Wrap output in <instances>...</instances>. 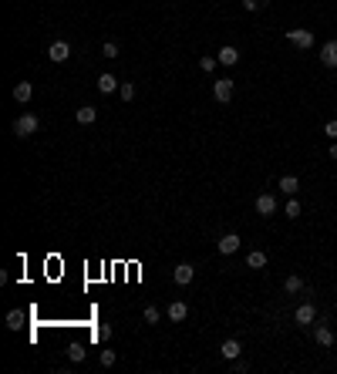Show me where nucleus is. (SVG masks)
<instances>
[{
    "mask_svg": "<svg viewBox=\"0 0 337 374\" xmlns=\"http://www.w3.org/2000/svg\"><path fill=\"white\" fill-rule=\"evenodd\" d=\"M37 128H41V118L31 115V112L21 115V118H14V135H17V138H31Z\"/></svg>",
    "mask_w": 337,
    "mask_h": 374,
    "instance_id": "f257e3e1",
    "label": "nucleus"
},
{
    "mask_svg": "<svg viewBox=\"0 0 337 374\" xmlns=\"http://www.w3.org/2000/svg\"><path fill=\"white\" fill-rule=\"evenodd\" d=\"M253 206H257V213H260V216H273V213H277V199H273L270 193L257 196V203H253Z\"/></svg>",
    "mask_w": 337,
    "mask_h": 374,
    "instance_id": "0eeeda50",
    "label": "nucleus"
},
{
    "mask_svg": "<svg viewBox=\"0 0 337 374\" xmlns=\"http://www.w3.org/2000/svg\"><path fill=\"white\" fill-rule=\"evenodd\" d=\"M246 266L249 270H263V266H267V253H263V249H253L246 256Z\"/></svg>",
    "mask_w": 337,
    "mask_h": 374,
    "instance_id": "f3484780",
    "label": "nucleus"
},
{
    "mask_svg": "<svg viewBox=\"0 0 337 374\" xmlns=\"http://www.w3.org/2000/svg\"><path fill=\"white\" fill-rule=\"evenodd\" d=\"M118 95H122L125 102H132V98H135V84H132V81H122V88H118Z\"/></svg>",
    "mask_w": 337,
    "mask_h": 374,
    "instance_id": "393cba45",
    "label": "nucleus"
},
{
    "mask_svg": "<svg viewBox=\"0 0 337 374\" xmlns=\"http://www.w3.org/2000/svg\"><path fill=\"white\" fill-rule=\"evenodd\" d=\"M314 337H317V344H320V347H330V344H334V330H330V327H324V324H317Z\"/></svg>",
    "mask_w": 337,
    "mask_h": 374,
    "instance_id": "dca6fc26",
    "label": "nucleus"
},
{
    "mask_svg": "<svg viewBox=\"0 0 337 374\" xmlns=\"http://www.w3.org/2000/svg\"><path fill=\"white\" fill-rule=\"evenodd\" d=\"M280 189H283L287 196H293L297 189H300V179H297V175H283V179H280Z\"/></svg>",
    "mask_w": 337,
    "mask_h": 374,
    "instance_id": "6ab92c4d",
    "label": "nucleus"
},
{
    "mask_svg": "<svg viewBox=\"0 0 337 374\" xmlns=\"http://www.w3.org/2000/svg\"><path fill=\"white\" fill-rule=\"evenodd\" d=\"M320 61H324V68H337V37H330L320 47Z\"/></svg>",
    "mask_w": 337,
    "mask_h": 374,
    "instance_id": "423d86ee",
    "label": "nucleus"
},
{
    "mask_svg": "<svg viewBox=\"0 0 337 374\" xmlns=\"http://www.w3.org/2000/svg\"><path fill=\"white\" fill-rule=\"evenodd\" d=\"M283 290H287V294H300V290H307V287H303V280L300 276H287V280H283Z\"/></svg>",
    "mask_w": 337,
    "mask_h": 374,
    "instance_id": "a211bd4d",
    "label": "nucleus"
},
{
    "mask_svg": "<svg viewBox=\"0 0 337 374\" xmlns=\"http://www.w3.org/2000/svg\"><path fill=\"white\" fill-rule=\"evenodd\" d=\"M216 249H219L223 256H233L236 249H239V236H236V233H226V236H219V243H216Z\"/></svg>",
    "mask_w": 337,
    "mask_h": 374,
    "instance_id": "39448f33",
    "label": "nucleus"
},
{
    "mask_svg": "<svg viewBox=\"0 0 337 374\" xmlns=\"http://www.w3.org/2000/svg\"><path fill=\"white\" fill-rule=\"evenodd\" d=\"M95 337H98V340H108V337H112V327H108V324H98Z\"/></svg>",
    "mask_w": 337,
    "mask_h": 374,
    "instance_id": "cd10ccee",
    "label": "nucleus"
},
{
    "mask_svg": "<svg viewBox=\"0 0 337 374\" xmlns=\"http://www.w3.org/2000/svg\"><path fill=\"white\" fill-rule=\"evenodd\" d=\"M165 314H168V320H172V324H182V320L189 317V307L182 304V300H172V304H168V310H165Z\"/></svg>",
    "mask_w": 337,
    "mask_h": 374,
    "instance_id": "6e6552de",
    "label": "nucleus"
},
{
    "mask_svg": "<svg viewBox=\"0 0 337 374\" xmlns=\"http://www.w3.org/2000/svg\"><path fill=\"white\" fill-rule=\"evenodd\" d=\"M74 118H78V125H91L98 118V108H95V105H81L78 112H74Z\"/></svg>",
    "mask_w": 337,
    "mask_h": 374,
    "instance_id": "2eb2a0df",
    "label": "nucleus"
},
{
    "mask_svg": "<svg viewBox=\"0 0 337 374\" xmlns=\"http://www.w3.org/2000/svg\"><path fill=\"white\" fill-rule=\"evenodd\" d=\"M31 98H34V84H31V81H21V84H14V102L27 105Z\"/></svg>",
    "mask_w": 337,
    "mask_h": 374,
    "instance_id": "9b49d317",
    "label": "nucleus"
},
{
    "mask_svg": "<svg viewBox=\"0 0 337 374\" xmlns=\"http://www.w3.org/2000/svg\"><path fill=\"white\" fill-rule=\"evenodd\" d=\"M243 7H246V11H260L263 4H260V0H243Z\"/></svg>",
    "mask_w": 337,
    "mask_h": 374,
    "instance_id": "c756f323",
    "label": "nucleus"
},
{
    "mask_svg": "<svg viewBox=\"0 0 337 374\" xmlns=\"http://www.w3.org/2000/svg\"><path fill=\"white\" fill-rule=\"evenodd\" d=\"M47 57H51L54 64H64L67 57H71V44H67V41H54V44L47 47Z\"/></svg>",
    "mask_w": 337,
    "mask_h": 374,
    "instance_id": "7ed1b4c3",
    "label": "nucleus"
},
{
    "mask_svg": "<svg viewBox=\"0 0 337 374\" xmlns=\"http://www.w3.org/2000/svg\"><path fill=\"white\" fill-rule=\"evenodd\" d=\"M293 320H297L300 327H307V324H314V320H317V307H314V304H300L297 310H293Z\"/></svg>",
    "mask_w": 337,
    "mask_h": 374,
    "instance_id": "20e7f679",
    "label": "nucleus"
},
{
    "mask_svg": "<svg viewBox=\"0 0 337 374\" xmlns=\"http://www.w3.org/2000/svg\"><path fill=\"white\" fill-rule=\"evenodd\" d=\"M283 213L290 216V219H297V216H300V203H297V199L290 196V199H287V209H283Z\"/></svg>",
    "mask_w": 337,
    "mask_h": 374,
    "instance_id": "a878e982",
    "label": "nucleus"
},
{
    "mask_svg": "<svg viewBox=\"0 0 337 374\" xmlns=\"http://www.w3.org/2000/svg\"><path fill=\"white\" fill-rule=\"evenodd\" d=\"M219 354H223L226 361H236V357H239V354H243V347H239V340H223V347H219Z\"/></svg>",
    "mask_w": 337,
    "mask_h": 374,
    "instance_id": "4468645a",
    "label": "nucleus"
},
{
    "mask_svg": "<svg viewBox=\"0 0 337 374\" xmlns=\"http://www.w3.org/2000/svg\"><path fill=\"white\" fill-rule=\"evenodd\" d=\"M101 57H118V44H115V41H105V44H101Z\"/></svg>",
    "mask_w": 337,
    "mask_h": 374,
    "instance_id": "b1692460",
    "label": "nucleus"
},
{
    "mask_svg": "<svg viewBox=\"0 0 337 374\" xmlns=\"http://www.w3.org/2000/svg\"><path fill=\"white\" fill-rule=\"evenodd\" d=\"M216 57H219V64H226V68H233L236 61H239V51H236L233 44H226V47H219V54H216Z\"/></svg>",
    "mask_w": 337,
    "mask_h": 374,
    "instance_id": "ddd939ff",
    "label": "nucleus"
},
{
    "mask_svg": "<svg viewBox=\"0 0 337 374\" xmlns=\"http://www.w3.org/2000/svg\"><path fill=\"white\" fill-rule=\"evenodd\" d=\"M324 135H327V138H334V142H337V122H327V125H324Z\"/></svg>",
    "mask_w": 337,
    "mask_h": 374,
    "instance_id": "c85d7f7f",
    "label": "nucleus"
},
{
    "mask_svg": "<svg viewBox=\"0 0 337 374\" xmlns=\"http://www.w3.org/2000/svg\"><path fill=\"white\" fill-rule=\"evenodd\" d=\"M95 84H98V91H101V95H112V91H118V88H122V84H118V78H115V74H108V71H105V74H101V78L95 81Z\"/></svg>",
    "mask_w": 337,
    "mask_h": 374,
    "instance_id": "f8f14e48",
    "label": "nucleus"
},
{
    "mask_svg": "<svg viewBox=\"0 0 337 374\" xmlns=\"http://www.w3.org/2000/svg\"><path fill=\"white\" fill-rule=\"evenodd\" d=\"M287 41H290L293 47H300V51L314 47V34H310V31H303V27H290V31H287Z\"/></svg>",
    "mask_w": 337,
    "mask_h": 374,
    "instance_id": "f03ea898",
    "label": "nucleus"
},
{
    "mask_svg": "<svg viewBox=\"0 0 337 374\" xmlns=\"http://www.w3.org/2000/svg\"><path fill=\"white\" fill-rule=\"evenodd\" d=\"M85 354H88L85 344H71V347H67V357H71V361H85Z\"/></svg>",
    "mask_w": 337,
    "mask_h": 374,
    "instance_id": "4be33fe9",
    "label": "nucleus"
},
{
    "mask_svg": "<svg viewBox=\"0 0 337 374\" xmlns=\"http://www.w3.org/2000/svg\"><path fill=\"white\" fill-rule=\"evenodd\" d=\"M216 64H219V57H213V54H202V57H199V68L206 71V74H213Z\"/></svg>",
    "mask_w": 337,
    "mask_h": 374,
    "instance_id": "aec40b11",
    "label": "nucleus"
},
{
    "mask_svg": "<svg viewBox=\"0 0 337 374\" xmlns=\"http://www.w3.org/2000/svg\"><path fill=\"white\" fill-rule=\"evenodd\" d=\"M115 361H118L115 351H101V367H115Z\"/></svg>",
    "mask_w": 337,
    "mask_h": 374,
    "instance_id": "bb28decb",
    "label": "nucleus"
},
{
    "mask_svg": "<svg viewBox=\"0 0 337 374\" xmlns=\"http://www.w3.org/2000/svg\"><path fill=\"white\" fill-rule=\"evenodd\" d=\"M213 95H216V102H229V98H233V81L229 78H219L216 81V88H213Z\"/></svg>",
    "mask_w": 337,
    "mask_h": 374,
    "instance_id": "1a4fd4ad",
    "label": "nucleus"
},
{
    "mask_svg": "<svg viewBox=\"0 0 337 374\" xmlns=\"http://www.w3.org/2000/svg\"><path fill=\"white\" fill-rule=\"evenodd\" d=\"M7 327H11V330L24 327V314H21V310H11V314H7Z\"/></svg>",
    "mask_w": 337,
    "mask_h": 374,
    "instance_id": "412c9836",
    "label": "nucleus"
},
{
    "mask_svg": "<svg viewBox=\"0 0 337 374\" xmlns=\"http://www.w3.org/2000/svg\"><path fill=\"white\" fill-rule=\"evenodd\" d=\"M330 159H337V142H334V145H330Z\"/></svg>",
    "mask_w": 337,
    "mask_h": 374,
    "instance_id": "7c9ffc66",
    "label": "nucleus"
},
{
    "mask_svg": "<svg viewBox=\"0 0 337 374\" xmlns=\"http://www.w3.org/2000/svg\"><path fill=\"white\" fill-rule=\"evenodd\" d=\"M192 276H196V270H192L189 263H179V266H176V270H172V280H176V284H179V287L192 284Z\"/></svg>",
    "mask_w": 337,
    "mask_h": 374,
    "instance_id": "9d476101",
    "label": "nucleus"
},
{
    "mask_svg": "<svg viewBox=\"0 0 337 374\" xmlns=\"http://www.w3.org/2000/svg\"><path fill=\"white\" fill-rule=\"evenodd\" d=\"M142 317H145V324H158V320H162V314H158V307L148 304L145 310H142Z\"/></svg>",
    "mask_w": 337,
    "mask_h": 374,
    "instance_id": "5701e85b",
    "label": "nucleus"
}]
</instances>
